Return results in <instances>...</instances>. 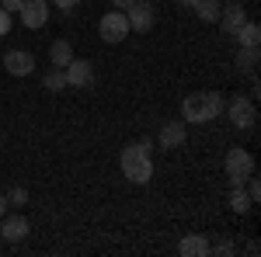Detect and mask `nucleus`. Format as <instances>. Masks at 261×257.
<instances>
[{
    "instance_id": "nucleus-3",
    "label": "nucleus",
    "mask_w": 261,
    "mask_h": 257,
    "mask_svg": "<svg viewBox=\"0 0 261 257\" xmlns=\"http://www.w3.org/2000/svg\"><path fill=\"white\" fill-rule=\"evenodd\" d=\"M223 170L230 178V188H244V181L254 174V157L247 150H241V146H230L226 160H223Z\"/></svg>"
},
{
    "instance_id": "nucleus-5",
    "label": "nucleus",
    "mask_w": 261,
    "mask_h": 257,
    "mask_svg": "<svg viewBox=\"0 0 261 257\" xmlns=\"http://www.w3.org/2000/svg\"><path fill=\"white\" fill-rule=\"evenodd\" d=\"M98 35L108 42V45H119V42L129 39V21H125V11H108V14H101Z\"/></svg>"
},
{
    "instance_id": "nucleus-19",
    "label": "nucleus",
    "mask_w": 261,
    "mask_h": 257,
    "mask_svg": "<svg viewBox=\"0 0 261 257\" xmlns=\"http://www.w3.org/2000/svg\"><path fill=\"white\" fill-rule=\"evenodd\" d=\"M42 87H45V91H53V94L66 91V77H63V70H56V66H53V70L45 73V80H42Z\"/></svg>"
},
{
    "instance_id": "nucleus-13",
    "label": "nucleus",
    "mask_w": 261,
    "mask_h": 257,
    "mask_svg": "<svg viewBox=\"0 0 261 257\" xmlns=\"http://www.w3.org/2000/svg\"><path fill=\"white\" fill-rule=\"evenodd\" d=\"M178 254L185 257H209V240L202 237V233H185L178 243Z\"/></svg>"
},
{
    "instance_id": "nucleus-7",
    "label": "nucleus",
    "mask_w": 261,
    "mask_h": 257,
    "mask_svg": "<svg viewBox=\"0 0 261 257\" xmlns=\"http://www.w3.org/2000/svg\"><path fill=\"white\" fill-rule=\"evenodd\" d=\"M0 63L7 66L11 77H32V73H35V56L24 52V49H11L7 56H0Z\"/></svg>"
},
{
    "instance_id": "nucleus-14",
    "label": "nucleus",
    "mask_w": 261,
    "mask_h": 257,
    "mask_svg": "<svg viewBox=\"0 0 261 257\" xmlns=\"http://www.w3.org/2000/svg\"><path fill=\"white\" fill-rule=\"evenodd\" d=\"M70 60H73V45H70L66 39H56L53 45H49V63H53L56 70L70 66Z\"/></svg>"
},
{
    "instance_id": "nucleus-25",
    "label": "nucleus",
    "mask_w": 261,
    "mask_h": 257,
    "mask_svg": "<svg viewBox=\"0 0 261 257\" xmlns=\"http://www.w3.org/2000/svg\"><path fill=\"white\" fill-rule=\"evenodd\" d=\"M247 254H251V257L261 254V243H258V240H251V243H247Z\"/></svg>"
},
{
    "instance_id": "nucleus-8",
    "label": "nucleus",
    "mask_w": 261,
    "mask_h": 257,
    "mask_svg": "<svg viewBox=\"0 0 261 257\" xmlns=\"http://www.w3.org/2000/svg\"><path fill=\"white\" fill-rule=\"evenodd\" d=\"M63 77H66V87H91L94 83V66L87 60H70V66H63Z\"/></svg>"
},
{
    "instance_id": "nucleus-21",
    "label": "nucleus",
    "mask_w": 261,
    "mask_h": 257,
    "mask_svg": "<svg viewBox=\"0 0 261 257\" xmlns=\"http://www.w3.org/2000/svg\"><path fill=\"white\" fill-rule=\"evenodd\" d=\"M24 202H28V191L24 188H11L7 191V205H24Z\"/></svg>"
},
{
    "instance_id": "nucleus-22",
    "label": "nucleus",
    "mask_w": 261,
    "mask_h": 257,
    "mask_svg": "<svg viewBox=\"0 0 261 257\" xmlns=\"http://www.w3.org/2000/svg\"><path fill=\"white\" fill-rule=\"evenodd\" d=\"M49 4H53V7H60L63 14H73V7H77L81 0H49Z\"/></svg>"
},
{
    "instance_id": "nucleus-26",
    "label": "nucleus",
    "mask_w": 261,
    "mask_h": 257,
    "mask_svg": "<svg viewBox=\"0 0 261 257\" xmlns=\"http://www.w3.org/2000/svg\"><path fill=\"white\" fill-rule=\"evenodd\" d=\"M129 4H133V0H112V7H115V11H125Z\"/></svg>"
},
{
    "instance_id": "nucleus-24",
    "label": "nucleus",
    "mask_w": 261,
    "mask_h": 257,
    "mask_svg": "<svg viewBox=\"0 0 261 257\" xmlns=\"http://www.w3.org/2000/svg\"><path fill=\"white\" fill-rule=\"evenodd\" d=\"M21 4H24V0H0V7H4L7 14H18V11H21Z\"/></svg>"
},
{
    "instance_id": "nucleus-27",
    "label": "nucleus",
    "mask_w": 261,
    "mask_h": 257,
    "mask_svg": "<svg viewBox=\"0 0 261 257\" xmlns=\"http://www.w3.org/2000/svg\"><path fill=\"white\" fill-rule=\"evenodd\" d=\"M7 216V195H0V219Z\"/></svg>"
},
{
    "instance_id": "nucleus-28",
    "label": "nucleus",
    "mask_w": 261,
    "mask_h": 257,
    "mask_svg": "<svg viewBox=\"0 0 261 257\" xmlns=\"http://www.w3.org/2000/svg\"><path fill=\"white\" fill-rule=\"evenodd\" d=\"M181 7H195V4H199V0H178Z\"/></svg>"
},
{
    "instance_id": "nucleus-6",
    "label": "nucleus",
    "mask_w": 261,
    "mask_h": 257,
    "mask_svg": "<svg viewBox=\"0 0 261 257\" xmlns=\"http://www.w3.org/2000/svg\"><path fill=\"white\" fill-rule=\"evenodd\" d=\"M153 18H157V11H153L150 0H133V4L125 7L129 32H150V28H153Z\"/></svg>"
},
{
    "instance_id": "nucleus-10",
    "label": "nucleus",
    "mask_w": 261,
    "mask_h": 257,
    "mask_svg": "<svg viewBox=\"0 0 261 257\" xmlns=\"http://www.w3.org/2000/svg\"><path fill=\"white\" fill-rule=\"evenodd\" d=\"M185 139H188L185 119H181V122H164L161 132H157V146H161V150H181Z\"/></svg>"
},
{
    "instance_id": "nucleus-11",
    "label": "nucleus",
    "mask_w": 261,
    "mask_h": 257,
    "mask_svg": "<svg viewBox=\"0 0 261 257\" xmlns=\"http://www.w3.org/2000/svg\"><path fill=\"white\" fill-rule=\"evenodd\" d=\"M244 21H247V11H244L241 0H230V4H223L220 24H223V32H226V35H237V32L244 28Z\"/></svg>"
},
{
    "instance_id": "nucleus-12",
    "label": "nucleus",
    "mask_w": 261,
    "mask_h": 257,
    "mask_svg": "<svg viewBox=\"0 0 261 257\" xmlns=\"http://www.w3.org/2000/svg\"><path fill=\"white\" fill-rule=\"evenodd\" d=\"M0 237L11 240V243L24 240V237H28V219H24V216H4V219H0Z\"/></svg>"
},
{
    "instance_id": "nucleus-18",
    "label": "nucleus",
    "mask_w": 261,
    "mask_h": 257,
    "mask_svg": "<svg viewBox=\"0 0 261 257\" xmlns=\"http://www.w3.org/2000/svg\"><path fill=\"white\" fill-rule=\"evenodd\" d=\"M233 39L241 42V45H261V28L254 24V21H244V28L233 35Z\"/></svg>"
},
{
    "instance_id": "nucleus-2",
    "label": "nucleus",
    "mask_w": 261,
    "mask_h": 257,
    "mask_svg": "<svg viewBox=\"0 0 261 257\" xmlns=\"http://www.w3.org/2000/svg\"><path fill=\"white\" fill-rule=\"evenodd\" d=\"M223 115V98L216 91H195L181 101V119L192 122V125H205V122H216Z\"/></svg>"
},
{
    "instance_id": "nucleus-9",
    "label": "nucleus",
    "mask_w": 261,
    "mask_h": 257,
    "mask_svg": "<svg viewBox=\"0 0 261 257\" xmlns=\"http://www.w3.org/2000/svg\"><path fill=\"white\" fill-rule=\"evenodd\" d=\"M18 14H21V24L35 32V28H42L49 21V0H24Z\"/></svg>"
},
{
    "instance_id": "nucleus-16",
    "label": "nucleus",
    "mask_w": 261,
    "mask_h": 257,
    "mask_svg": "<svg viewBox=\"0 0 261 257\" xmlns=\"http://www.w3.org/2000/svg\"><path fill=\"white\" fill-rule=\"evenodd\" d=\"M192 11L199 14V21H202V24H213V21H220L223 4H220V0H199V4H195Z\"/></svg>"
},
{
    "instance_id": "nucleus-23",
    "label": "nucleus",
    "mask_w": 261,
    "mask_h": 257,
    "mask_svg": "<svg viewBox=\"0 0 261 257\" xmlns=\"http://www.w3.org/2000/svg\"><path fill=\"white\" fill-rule=\"evenodd\" d=\"M11 24H14V14H7V11L0 7V35H7V32H11Z\"/></svg>"
},
{
    "instance_id": "nucleus-20",
    "label": "nucleus",
    "mask_w": 261,
    "mask_h": 257,
    "mask_svg": "<svg viewBox=\"0 0 261 257\" xmlns=\"http://www.w3.org/2000/svg\"><path fill=\"white\" fill-rule=\"evenodd\" d=\"M209 254H220V257H233V254H237V247H233L230 240H220V243H209Z\"/></svg>"
},
{
    "instance_id": "nucleus-1",
    "label": "nucleus",
    "mask_w": 261,
    "mask_h": 257,
    "mask_svg": "<svg viewBox=\"0 0 261 257\" xmlns=\"http://www.w3.org/2000/svg\"><path fill=\"white\" fill-rule=\"evenodd\" d=\"M150 150H153V139H140V142H129L119 153L122 174L133 184H150V178H153V157H150Z\"/></svg>"
},
{
    "instance_id": "nucleus-15",
    "label": "nucleus",
    "mask_w": 261,
    "mask_h": 257,
    "mask_svg": "<svg viewBox=\"0 0 261 257\" xmlns=\"http://www.w3.org/2000/svg\"><path fill=\"white\" fill-rule=\"evenodd\" d=\"M258 60H261V49L258 45H241L237 49V70H244V73H254L258 70Z\"/></svg>"
},
{
    "instance_id": "nucleus-4",
    "label": "nucleus",
    "mask_w": 261,
    "mask_h": 257,
    "mask_svg": "<svg viewBox=\"0 0 261 257\" xmlns=\"http://www.w3.org/2000/svg\"><path fill=\"white\" fill-rule=\"evenodd\" d=\"M223 111H226V119L233 129H251L254 122H258V108H254V101L244 98V94H233L230 101H223Z\"/></svg>"
},
{
    "instance_id": "nucleus-17",
    "label": "nucleus",
    "mask_w": 261,
    "mask_h": 257,
    "mask_svg": "<svg viewBox=\"0 0 261 257\" xmlns=\"http://www.w3.org/2000/svg\"><path fill=\"white\" fill-rule=\"evenodd\" d=\"M251 205H254V202H251V195H247L244 188H230V209H233L237 216H247Z\"/></svg>"
}]
</instances>
